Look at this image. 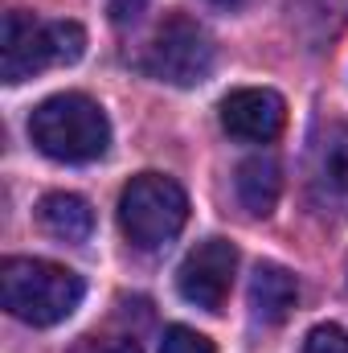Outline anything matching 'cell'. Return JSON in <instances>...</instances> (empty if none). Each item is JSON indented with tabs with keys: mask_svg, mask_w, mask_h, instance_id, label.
Here are the masks:
<instances>
[{
	"mask_svg": "<svg viewBox=\"0 0 348 353\" xmlns=\"http://www.w3.org/2000/svg\"><path fill=\"white\" fill-rule=\"evenodd\" d=\"M287 21L307 50H324L348 25V0H287Z\"/></svg>",
	"mask_w": 348,
	"mask_h": 353,
	"instance_id": "10",
	"label": "cell"
},
{
	"mask_svg": "<svg viewBox=\"0 0 348 353\" xmlns=\"http://www.w3.org/2000/svg\"><path fill=\"white\" fill-rule=\"evenodd\" d=\"M209 4H221V8H242V4H250V0H209Z\"/></svg>",
	"mask_w": 348,
	"mask_h": 353,
	"instance_id": "17",
	"label": "cell"
},
{
	"mask_svg": "<svg viewBox=\"0 0 348 353\" xmlns=\"http://www.w3.org/2000/svg\"><path fill=\"white\" fill-rule=\"evenodd\" d=\"M37 222L45 234H54L62 243H87L94 230V210L78 193H45L37 205Z\"/></svg>",
	"mask_w": 348,
	"mask_h": 353,
	"instance_id": "11",
	"label": "cell"
},
{
	"mask_svg": "<svg viewBox=\"0 0 348 353\" xmlns=\"http://www.w3.org/2000/svg\"><path fill=\"white\" fill-rule=\"evenodd\" d=\"M135 66H140L148 79H156V83L197 87V83H205L209 70H213V41H209V33H205L193 17L173 12V17H164V21L152 29V37L144 41Z\"/></svg>",
	"mask_w": 348,
	"mask_h": 353,
	"instance_id": "5",
	"label": "cell"
},
{
	"mask_svg": "<svg viewBox=\"0 0 348 353\" xmlns=\"http://www.w3.org/2000/svg\"><path fill=\"white\" fill-rule=\"evenodd\" d=\"M144 4L148 0H107V12H111L115 25H127V21H135L144 12Z\"/></svg>",
	"mask_w": 348,
	"mask_h": 353,
	"instance_id": "16",
	"label": "cell"
},
{
	"mask_svg": "<svg viewBox=\"0 0 348 353\" xmlns=\"http://www.w3.org/2000/svg\"><path fill=\"white\" fill-rule=\"evenodd\" d=\"M287 123V103L270 87H242L221 99V128L234 140L246 144H270Z\"/></svg>",
	"mask_w": 348,
	"mask_h": 353,
	"instance_id": "8",
	"label": "cell"
},
{
	"mask_svg": "<svg viewBox=\"0 0 348 353\" xmlns=\"http://www.w3.org/2000/svg\"><path fill=\"white\" fill-rule=\"evenodd\" d=\"M83 54H87V29L78 21H37L21 8H8L0 21V74L8 87L50 66H70Z\"/></svg>",
	"mask_w": 348,
	"mask_h": 353,
	"instance_id": "3",
	"label": "cell"
},
{
	"mask_svg": "<svg viewBox=\"0 0 348 353\" xmlns=\"http://www.w3.org/2000/svg\"><path fill=\"white\" fill-rule=\"evenodd\" d=\"M307 189L324 214L348 218V123H328L316 136L312 165H307Z\"/></svg>",
	"mask_w": 348,
	"mask_h": 353,
	"instance_id": "7",
	"label": "cell"
},
{
	"mask_svg": "<svg viewBox=\"0 0 348 353\" xmlns=\"http://www.w3.org/2000/svg\"><path fill=\"white\" fill-rule=\"evenodd\" d=\"M188 222V197L164 173H140L131 176L119 193V230L131 247L156 251L173 243Z\"/></svg>",
	"mask_w": 348,
	"mask_h": 353,
	"instance_id": "4",
	"label": "cell"
},
{
	"mask_svg": "<svg viewBox=\"0 0 348 353\" xmlns=\"http://www.w3.org/2000/svg\"><path fill=\"white\" fill-rule=\"evenodd\" d=\"M160 353H217V350H213V341L205 333H197L188 325H173V329H164Z\"/></svg>",
	"mask_w": 348,
	"mask_h": 353,
	"instance_id": "13",
	"label": "cell"
},
{
	"mask_svg": "<svg viewBox=\"0 0 348 353\" xmlns=\"http://www.w3.org/2000/svg\"><path fill=\"white\" fill-rule=\"evenodd\" d=\"M83 275L50 259H25L12 255L0 267V300L8 308V316L33 325V329H50L62 325L66 316H74V308L83 304Z\"/></svg>",
	"mask_w": 348,
	"mask_h": 353,
	"instance_id": "2",
	"label": "cell"
},
{
	"mask_svg": "<svg viewBox=\"0 0 348 353\" xmlns=\"http://www.w3.org/2000/svg\"><path fill=\"white\" fill-rule=\"evenodd\" d=\"M303 353H348V329H340V325H316L303 337Z\"/></svg>",
	"mask_w": 348,
	"mask_h": 353,
	"instance_id": "14",
	"label": "cell"
},
{
	"mask_svg": "<svg viewBox=\"0 0 348 353\" xmlns=\"http://www.w3.org/2000/svg\"><path fill=\"white\" fill-rule=\"evenodd\" d=\"M234 275H238V247L230 239H205L184 255V263L176 271V288L188 304L205 312H221L230 300Z\"/></svg>",
	"mask_w": 348,
	"mask_h": 353,
	"instance_id": "6",
	"label": "cell"
},
{
	"mask_svg": "<svg viewBox=\"0 0 348 353\" xmlns=\"http://www.w3.org/2000/svg\"><path fill=\"white\" fill-rule=\"evenodd\" d=\"M234 185H238V201H242L254 218H266V214L274 210L279 193H283V169H279L274 157L259 152V157H250V161L238 165Z\"/></svg>",
	"mask_w": 348,
	"mask_h": 353,
	"instance_id": "12",
	"label": "cell"
},
{
	"mask_svg": "<svg viewBox=\"0 0 348 353\" xmlns=\"http://www.w3.org/2000/svg\"><path fill=\"white\" fill-rule=\"evenodd\" d=\"M29 140L50 161L87 165V161L107 157V148H111V123H107V111L90 94L66 90V94H50L45 103L33 107V115H29Z\"/></svg>",
	"mask_w": 348,
	"mask_h": 353,
	"instance_id": "1",
	"label": "cell"
},
{
	"mask_svg": "<svg viewBox=\"0 0 348 353\" xmlns=\"http://www.w3.org/2000/svg\"><path fill=\"white\" fill-rule=\"evenodd\" d=\"M70 353H140V345L131 337H115V333H90L83 337Z\"/></svg>",
	"mask_w": 348,
	"mask_h": 353,
	"instance_id": "15",
	"label": "cell"
},
{
	"mask_svg": "<svg viewBox=\"0 0 348 353\" xmlns=\"http://www.w3.org/2000/svg\"><path fill=\"white\" fill-rule=\"evenodd\" d=\"M299 304V283L287 267L259 263L250 275V312L259 325H283Z\"/></svg>",
	"mask_w": 348,
	"mask_h": 353,
	"instance_id": "9",
	"label": "cell"
}]
</instances>
